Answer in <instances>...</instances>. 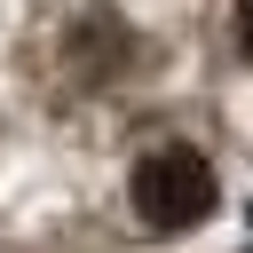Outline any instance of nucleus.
I'll return each instance as SVG.
<instances>
[{
    "label": "nucleus",
    "instance_id": "obj_1",
    "mask_svg": "<svg viewBox=\"0 0 253 253\" xmlns=\"http://www.w3.org/2000/svg\"><path fill=\"white\" fill-rule=\"evenodd\" d=\"M126 198H134L142 229L174 237V229H190V221H206V213H213L221 182H213L206 150H190V142H158V150H142V158H134V182H126Z\"/></svg>",
    "mask_w": 253,
    "mask_h": 253
},
{
    "label": "nucleus",
    "instance_id": "obj_2",
    "mask_svg": "<svg viewBox=\"0 0 253 253\" xmlns=\"http://www.w3.org/2000/svg\"><path fill=\"white\" fill-rule=\"evenodd\" d=\"M126 55H134V40H126L119 16H87V24H71V71H79L87 87L111 79V71H126Z\"/></svg>",
    "mask_w": 253,
    "mask_h": 253
},
{
    "label": "nucleus",
    "instance_id": "obj_3",
    "mask_svg": "<svg viewBox=\"0 0 253 253\" xmlns=\"http://www.w3.org/2000/svg\"><path fill=\"white\" fill-rule=\"evenodd\" d=\"M237 40H245V55H253V0H237Z\"/></svg>",
    "mask_w": 253,
    "mask_h": 253
}]
</instances>
